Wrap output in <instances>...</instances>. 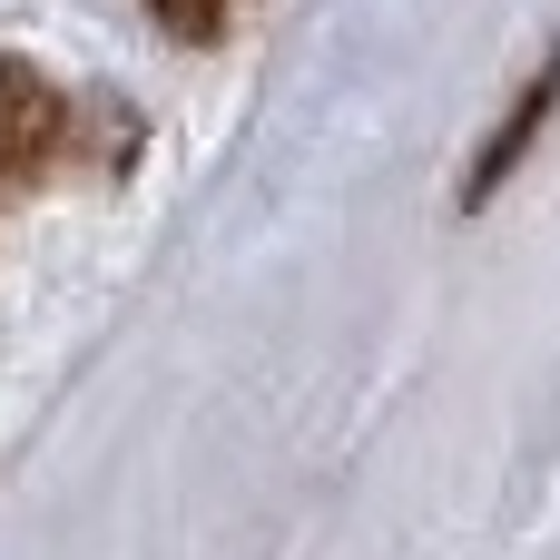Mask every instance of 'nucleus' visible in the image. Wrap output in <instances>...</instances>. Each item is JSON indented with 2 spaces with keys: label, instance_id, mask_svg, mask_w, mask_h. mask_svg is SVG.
Segmentation results:
<instances>
[{
  "label": "nucleus",
  "instance_id": "nucleus-1",
  "mask_svg": "<svg viewBox=\"0 0 560 560\" xmlns=\"http://www.w3.org/2000/svg\"><path fill=\"white\" fill-rule=\"evenodd\" d=\"M69 138H79L69 98H59L39 69L0 59V197L49 187V177H59V158H69Z\"/></svg>",
  "mask_w": 560,
  "mask_h": 560
},
{
  "label": "nucleus",
  "instance_id": "nucleus-3",
  "mask_svg": "<svg viewBox=\"0 0 560 560\" xmlns=\"http://www.w3.org/2000/svg\"><path fill=\"white\" fill-rule=\"evenodd\" d=\"M256 0H148V20L167 30V39H187V49H207V39H226L236 20H246Z\"/></svg>",
  "mask_w": 560,
  "mask_h": 560
},
{
  "label": "nucleus",
  "instance_id": "nucleus-2",
  "mask_svg": "<svg viewBox=\"0 0 560 560\" xmlns=\"http://www.w3.org/2000/svg\"><path fill=\"white\" fill-rule=\"evenodd\" d=\"M551 108H560V49L541 59V79H522V98L502 108V128H492V138H482V158L463 167V207H492V197L512 187V167L532 158V138L551 128Z\"/></svg>",
  "mask_w": 560,
  "mask_h": 560
}]
</instances>
